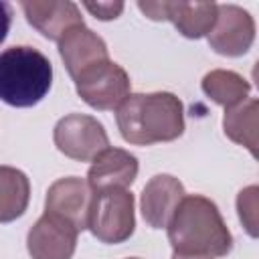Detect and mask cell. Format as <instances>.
Segmentation results:
<instances>
[{
  "instance_id": "6da1fadb",
  "label": "cell",
  "mask_w": 259,
  "mask_h": 259,
  "mask_svg": "<svg viewBox=\"0 0 259 259\" xmlns=\"http://www.w3.org/2000/svg\"><path fill=\"white\" fill-rule=\"evenodd\" d=\"M121 138L134 146L172 142L184 132L182 101L168 91L130 93L115 109Z\"/></svg>"
},
{
  "instance_id": "7a4b0ae2",
  "label": "cell",
  "mask_w": 259,
  "mask_h": 259,
  "mask_svg": "<svg viewBox=\"0 0 259 259\" xmlns=\"http://www.w3.org/2000/svg\"><path fill=\"white\" fill-rule=\"evenodd\" d=\"M166 229L174 253L225 257L233 249V235L217 204L200 194L184 196Z\"/></svg>"
},
{
  "instance_id": "3957f363",
  "label": "cell",
  "mask_w": 259,
  "mask_h": 259,
  "mask_svg": "<svg viewBox=\"0 0 259 259\" xmlns=\"http://www.w3.org/2000/svg\"><path fill=\"white\" fill-rule=\"evenodd\" d=\"M53 85V65L34 47L18 45L0 53V99L12 107H32Z\"/></svg>"
},
{
  "instance_id": "277c9868",
  "label": "cell",
  "mask_w": 259,
  "mask_h": 259,
  "mask_svg": "<svg viewBox=\"0 0 259 259\" xmlns=\"http://www.w3.org/2000/svg\"><path fill=\"white\" fill-rule=\"evenodd\" d=\"M87 229L105 245L127 241L136 229L134 194L127 188H105L93 192Z\"/></svg>"
},
{
  "instance_id": "5b68a950",
  "label": "cell",
  "mask_w": 259,
  "mask_h": 259,
  "mask_svg": "<svg viewBox=\"0 0 259 259\" xmlns=\"http://www.w3.org/2000/svg\"><path fill=\"white\" fill-rule=\"evenodd\" d=\"M73 81L79 97L89 107L101 111L117 109L132 89V81L125 69L109 59L85 69Z\"/></svg>"
},
{
  "instance_id": "8992f818",
  "label": "cell",
  "mask_w": 259,
  "mask_h": 259,
  "mask_svg": "<svg viewBox=\"0 0 259 259\" xmlns=\"http://www.w3.org/2000/svg\"><path fill=\"white\" fill-rule=\"evenodd\" d=\"M55 146L67 158L91 162L99 152L109 148V138L103 125L85 113H69L61 117L53 132Z\"/></svg>"
},
{
  "instance_id": "52a82bcc",
  "label": "cell",
  "mask_w": 259,
  "mask_h": 259,
  "mask_svg": "<svg viewBox=\"0 0 259 259\" xmlns=\"http://www.w3.org/2000/svg\"><path fill=\"white\" fill-rule=\"evenodd\" d=\"M206 38L214 53L225 57H241L255 40V20L241 6L217 4V20Z\"/></svg>"
},
{
  "instance_id": "ba28073f",
  "label": "cell",
  "mask_w": 259,
  "mask_h": 259,
  "mask_svg": "<svg viewBox=\"0 0 259 259\" xmlns=\"http://www.w3.org/2000/svg\"><path fill=\"white\" fill-rule=\"evenodd\" d=\"M150 20H170L186 38H200L210 32L217 20L214 2H138Z\"/></svg>"
},
{
  "instance_id": "9c48e42d",
  "label": "cell",
  "mask_w": 259,
  "mask_h": 259,
  "mask_svg": "<svg viewBox=\"0 0 259 259\" xmlns=\"http://www.w3.org/2000/svg\"><path fill=\"white\" fill-rule=\"evenodd\" d=\"M79 231L65 219L45 214L32 225L26 237V247L32 259H71L77 247Z\"/></svg>"
},
{
  "instance_id": "30bf717a",
  "label": "cell",
  "mask_w": 259,
  "mask_h": 259,
  "mask_svg": "<svg viewBox=\"0 0 259 259\" xmlns=\"http://www.w3.org/2000/svg\"><path fill=\"white\" fill-rule=\"evenodd\" d=\"M93 190L83 178L67 176L51 184L45 200V210L69 221L77 231L87 229L89 208H91Z\"/></svg>"
},
{
  "instance_id": "8fae6325",
  "label": "cell",
  "mask_w": 259,
  "mask_h": 259,
  "mask_svg": "<svg viewBox=\"0 0 259 259\" xmlns=\"http://www.w3.org/2000/svg\"><path fill=\"white\" fill-rule=\"evenodd\" d=\"M26 20L47 38L61 40L71 28L83 24V16L79 12V6L65 0H28L20 2Z\"/></svg>"
},
{
  "instance_id": "7c38bea8",
  "label": "cell",
  "mask_w": 259,
  "mask_h": 259,
  "mask_svg": "<svg viewBox=\"0 0 259 259\" xmlns=\"http://www.w3.org/2000/svg\"><path fill=\"white\" fill-rule=\"evenodd\" d=\"M186 196L184 186L170 174H156L142 190V217L152 229L168 227L180 200Z\"/></svg>"
},
{
  "instance_id": "4fadbf2b",
  "label": "cell",
  "mask_w": 259,
  "mask_h": 259,
  "mask_svg": "<svg viewBox=\"0 0 259 259\" xmlns=\"http://www.w3.org/2000/svg\"><path fill=\"white\" fill-rule=\"evenodd\" d=\"M91 162L87 184L93 192L105 188H127L138 176V158L121 148H105Z\"/></svg>"
},
{
  "instance_id": "5bb4252c",
  "label": "cell",
  "mask_w": 259,
  "mask_h": 259,
  "mask_svg": "<svg viewBox=\"0 0 259 259\" xmlns=\"http://www.w3.org/2000/svg\"><path fill=\"white\" fill-rule=\"evenodd\" d=\"M59 55L73 79L95 63L109 59L105 40L85 24L71 28L59 40Z\"/></svg>"
},
{
  "instance_id": "9a60e30c",
  "label": "cell",
  "mask_w": 259,
  "mask_h": 259,
  "mask_svg": "<svg viewBox=\"0 0 259 259\" xmlns=\"http://www.w3.org/2000/svg\"><path fill=\"white\" fill-rule=\"evenodd\" d=\"M30 200V182L24 172L0 166V223L20 219Z\"/></svg>"
},
{
  "instance_id": "2e32d148",
  "label": "cell",
  "mask_w": 259,
  "mask_h": 259,
  "mask_svg": "<svg viewBox=\"0 0 259 259\" xmlns=\"http://www.w3.org/2000/svg\"><path fill=\"white\" fill-rule=\"evenodd\" d=\"M257 113H259V101L255 97H247L245 101L227 107L223 127L225 134L245 146L253 156H257Z\"/></svg>"
},
{
  "instance_id": "e0dca14e",
  "label": "cell",
  "mask_w": 259,
  "mask_h": 259,
  "mask_svg": "<svg viewBox=\"0 0 259 259\" xmlns=\"http://www.w3.org/2000/svg\"><path fill=\"white\" fill-rule=\"evenodd\" d=\"M202 91L219 105L233 107L247 99L251 85L245 77H241L235 71L214 69L202 77Z\"/></svg>"
},
{
  "instance_id": "ac0fdd59",
  "label": "cell",
  "mask_w": 259,
  "mask_h": 259,
  "mask_svg": "<svg viewBox=\"0 0 259 259\" xmlns=\"http://www.w3.org/2000/svg\"><path fill=\"white\" fill-rule=\"evenodd\" d=\"M257 198H259V188L257 186H247L239 192L237 196V210L243 227L251 237H257Z\"/></svg>"
},
{
  "instance_id": "d6986e66",
  "label": "cell",
  "mask_w": 259,
  "mask_h": 259,
  "mask_svg": "<svg viewBox=\"0 0 259 259\" xmlns=\"http://www.w3.org/2000/svg\"><path fill=\"white\" fill-rule=\"evenodd\" d=\"M95 18L99 20H111V18H117L121 12H123V4L121 2H85L83 4Z\"/></svg>"
},
{
  "instance_id": "ffe728a7",
  "label": "cell",
  "mask_w": 259,
  "mask_h": 259,
  "mask_svg": "<svg viewBox=\"0 0 259 259\" xmlns=\"http://www.w3.org/2000/svg\"><path fill=\"white\" fill-rule=\"evenodd\" d=\"M12 24V8L6 2H0V45L6 40Z\"/></svg>"
},
{
  "instance_id": "44dd1931",
  "label": "cell",
  "mask_w": 259,
  "mask_h": 259,
  "mask_svg": "<svg viewBox=\"0 0 259 259\" xmlns=\"http://www.w3.org/2000/svg\"><path fill=\"white\" fill-rule=\"evenodd\" d=\"M172 259H212L208 255H186V253H174Z\"/></svg>"
},
{
  "instance_id": "7402d4cb",
  "label": "cell",
  "mask_w": 259,
  "mask_h": 259,
  "mask_svg": "<svg viewBox=\"0 0 259 259\" xmlns=\"http://www.w3.org/2000/svg\"><path fill=\"white\" fill-rule=\"evenodd\" d=\"M130 259H138V257H130Z\"/></svg>"
}]
</instances>
